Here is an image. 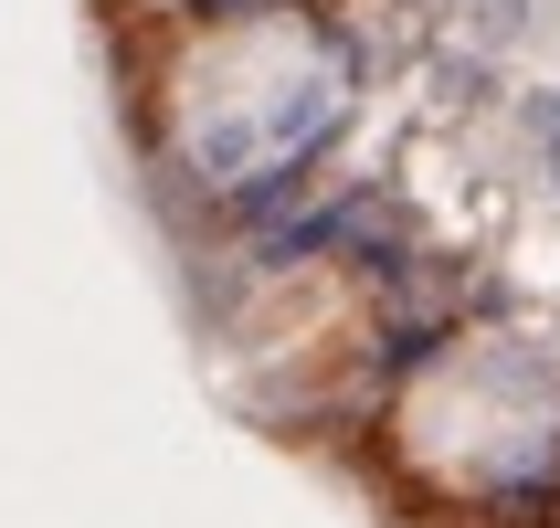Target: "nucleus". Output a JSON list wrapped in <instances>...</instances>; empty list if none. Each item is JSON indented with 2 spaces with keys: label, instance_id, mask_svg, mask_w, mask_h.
<instances>
[{
  "label": "nucleus",
  "instance_id": "obj_1",
  "mask_svg": "<svg viewBox=\"0 0 560 528\" xmlns=\"http://www.w3.org/2000/svg\"><path fill=\"white\" fill-rule=\"evenodd\" d=\"M402 444L434 476H508L539 444V391H529V371H518L498 339H487V349H455L444 371L412 380Z\"/></svg>",
  "mask_w": 560,
  "mask_h": 528
}]
</instances>
